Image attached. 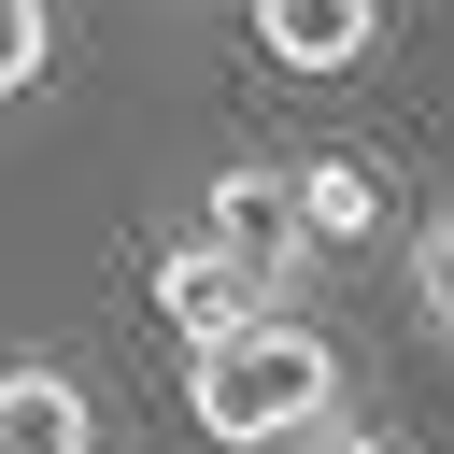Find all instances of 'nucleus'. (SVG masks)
<instances>
[{
    "mask_svg": "<svg viewBox=\"0 0 454 454\" xmlns=\"http://www.w3.org/2000/svg\"><path fill=\"white\" fill-rule=\"evenodd\" d=\"M411 312H426V340H454V199L411 227Z\"/></svg>",
    "mask_w": 454,
    "mask_h": 454,
    "instance_id": "0eeeda50",
    "label": "nucleus"
},
{
    "mask_svg": "<svg viewBox=\"0 0 454 454\" xmlns=\"http://www.w3.org/2000/svg\"><path fill=\"white\" fill-rule=\"evenodd\" d=\"M184 411L227 440V454H270V440H312L340 411V340L298 326V312H255L227 340H184Z\"/></svg>",
    "mask_w": 454,
    "mask_h": 454,
    "instance_id": "f257e3e1",
    "label": "nucleus"
},
{
    "mask_svg": "<svg viewBox=\"0 0 454 454\" xmlns=\"http://www.w3.org/2000/svg\"><path fill=\"white\" fill-rule=\"evenodd\" d=\"M326 454H397V440H355V426H340V440H326Z\"/></svg>",
    "mask_w": 454,
    "mask_h": 454,
    "instance_id": "1a4fd4ad",
    "label": "nucleus"
},
{
    "mask_svg": "<svg viewBox=\"0 0 454 454\" xmlns=\"http://www.w3.org/2000/svg\"><path fill=\"white\" fill-rule=\"evenodd\" d=\"M43 57H57V0H0V99L43 85Z\"/></svg>",
    "mask_w": 454,
    "mask_h": 454,
    "instance_id": "6e6552de",
    "label": "nucleus"
},
{
    "mask_svg": "<svg viewBox=\"0 0 454 454\" xmlns=\"http://www.w3.org/2000/svg\"><path fill=\"white\" fill-rule=\"evenodd\" d=\"M156 312H170V340H227V326H255V312H284V298H270L255 255H227V241L199 227V241L156 255Z\"/></svg>",
    "mask_w": 454,
    "mask_h": 454,
    "instance_id": "7ed1b4c3",
    "label": "nucleus"
},
{
    "mask_svg": "<svg viewBox=\"0 0 454 454\" xmlns=\"http://www.w3.org/2000/svg\"><path fill=\"white\" fill-rule=\"evenodd\" d=\"M383 227V170L369 156H298V241L312 255H355Z\"/></svg>",
    "mask_w": 454,
    "mask_h": 454,
    "instance_id": "423d86ee",
    "label": "nucleus"
},
{
    "mask_svg": "<svg viewBox=\"0 0 454 454\" xmlns=\"http://www.w3.org/2000/svg\"><path fill=\"white\" fill-rule=\"evenodd\" d=\"M0 454H99V411L57 355H14L0 369Z\"/></svg>",
    "mask_w": 454,
    "mask_h": 454,
    "instance_id": "20e7f679",
    "label": "nucleus"
},
{
    "mask_svg": "<svg viewBox=\"0 0 454 454\" xmlns=\"http://www.w3.org/2000/svg\"><path fill=\"white\" fill-rule=\"evenodd\" d=\"M255 43L284 71H355L383 43V0H255Z\"/></svg>",
    "mask_w": 454,
    "mask_h": 454,
    "instance_id": "39448f33",
    "label": "nucleus"
},
{
    "mask_svg": "<svg viewBox=\"0 0 454 454\" xmlns=\"http://www.w3.org/2000/svg\"><path fill=\"white\" fill-rule=\"evenodd\" d=\"M199 227H213L227 255H255V270H270V298L312 270V241H298V170H270V156H227V170L199 184Z\"/></svg>",
    "mask_w": 454,
    "mask_h": 454,
    "instance_id": "f03ea898",
    "label": "nucleus"
}]
</instances>
